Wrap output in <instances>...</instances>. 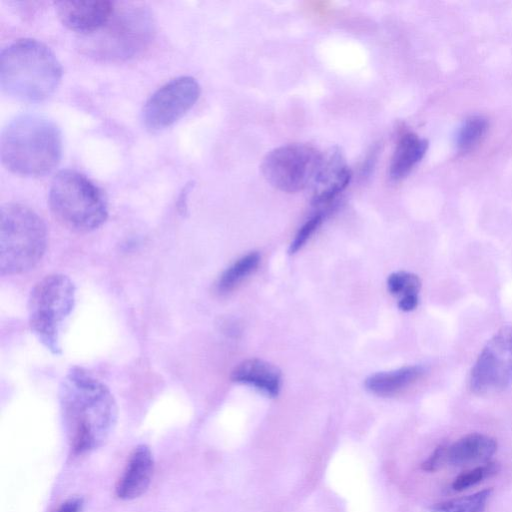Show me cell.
Listing matches in <instances>:
<instances>
[{"label": "cell", "instance_id": "5b68a950", "mask_svg": "<svg viewBox=\"0 0 512 512\" xmlns=\"http://www.w3.org/2000/svg\"><path fill=\"white\" fill-rule=\"evenodd\" d=\"M48 233L43 219L31 208L9 203L0 212V273L19 275L43 258Z\"/></svg>", "mask_w": 512, "mask_h": 512}, {"label": "cell", "instance_id": "8fae6325", "mask_svg": "<svg viewBox=\"0 0 512 512\" xmlns=\"http://www.w3.org/2000/svg\"><path fill=\"white\" fill-rule=\"evenodd\" d=\"M56 13L69 29L82 35L99 29L112 14L115 3L105 0L57 1Z\"/></svg>", "mask_w": 512, "mask_h": 512}, {"label": "cell", "instance_id": "277c9868", "mask_svg": "<svg viewBox=\"0 0 512 512\" xmlns=\"http://www.w3.org/2000/svg\"><path fill=\"white\" fill-rule=\"evenodd\" d=\"M154 32L153 17L147 8L115 3L112 14L99 29L82 35L80 48L100 60H127L150 44Z\"/></svg>", "mask_w": 512, "mask_h": 512}, {"label": "cell", "instance_id": "e0dca14e", "mask_svg": "<svg viewBox=\"0 0 512 512\" xmlns=\"http://www.w3.org/2000/svg\"><path fill=\"white\" fill-rule=\"evenodd\" d=\"M423 373L424 368L419 365L405 366L389 372H379L365 380V387L378 396H391L415 383Z\"/></svg>", "mask_w": 512, "mask_h": 512}, {"label": "cell", "instance_id": "9a60e30c", "mask_svg": "<svg viewBox=\"0 0 512 512\" xmlns=\"http://www.w3.org/2000/svg\"><path fill=\"white\" fill-rule=\"evenodd\" d=\"M231 380L247 384L271 397L278 395L281 384L280 370L261 359H247L237 365L231 372Z\"/></svg>", "mask_w": 512, "mask_h": 512}, {"label": "cell", "instance_id": "9c48e42d", "mask_svg": "<svg viewBox=\"0 0 512 512\" xmlns=\"http://www.w3.org/2000/svg\"><path fill=\"white\" fill-rule=\"evenodd\" d=\"M477 395H492L512 385V326L498 330L478 355L470 373Z\"/></svg>", "mask_w": 512, "mask_h": 512}, {"label": "cell", "instance_id": "d6986e66", "mask_svg": "<svg viewBox=\"0 0 512 512\" xmlns=\"http://www.w3.org/2000/svg\"><path fill=\"white\" fill-rule=\"evenodd\" d=\"M492 489H484L465 497L436 504L431 512H484Z\"/></svg>", "mask_w": 512, "mask_h": 512}, {"label": "cell", "instance_id": "5bb4252c", "mask_svg": "<svg viewBox=\"0 0 512 512\" xmlns=\"http://www.w3.org/2000/svg\"><path fill=\"white\" fill-rule=\"evenodd\" d=\"M352 174L345 165L341 155L334 152L324 165L314 184L313 205H327L331 203L349 184Z\"/></svg>", "mask_w": 512, "mask_h": 512}, {"label": "cell", "instance_id": "52a82bcc", "mask_svg": "<svg viewBox=\"0 0 512 512\" xmlns=\"http://www.w3.org/2000/svg\"><path fill=\"white\" fill-rule=\"evenodd\" d=\"M72 280L59 273L46 275L32 288L28 299L29 326L38 340L53 354L61 351L60 332L75 306Z\"/></svg>", "mask_w": 512, "mask_h": 512}, {"label": "cell", "instance_id": "2e32d148", "mask_svg": "<svg viewBox=\"0 0 512 512\" xmlns=\"http://www.w3.org/2000/svg\"><path fill=\"white\" fill-rule=\"evenodd\" d=\"M428 142L413 132H403L393 153L389 176L394 181L405 178L423 158Z\"/></svg>", "mask_w": 512, "mask_h": 512}, {"label": "cell", "instance_id": "7a4b0ae2", "mask_svg": "<svg viewBox=\"0 0 512 512\" xmlns=\"http://www.w3.org/2000/svg\"><path fill=\"white\" fill-rule=\"evenodd\" d=\"M1 159L11 172L38 177L50 173L62 156V136L57 125L45 116L22 114L4 128Z\"/></svg>", "mask_w": 512, "mask_h": 512}, {"label": "cell", "instance_id": "ac0fdd59", "mask_svg": "<svg viewBox=\"0 0 512 512\" xmlns=\"http://www.w3.org/2000/svg\"><path fill=\"white\" fill-rule=\"evenodd\" d=\"M260 262V256L257 252H251L241 257L227 268L220 276L217 282L219 293H227L233 290L248 275L253 273Z\"/></svg>", "mask_w": 512, "mask_h": 512}, {"label": "cell", "instance_id": "7c38bea8", "mask_svg": "<svg viewBox=\"0 0 512 512\" xmlns=\"http://www.w3.org/2000/svg\"><path fill=\"white\" fill-rule=\"evenodd\" d=\"M153 471L154 460L150 449L146 445L137 446L117 482L116 495L123 500L140 497L149 488Z\"/></svg>", "mask_w": 512, "mask_h": 512}, {"label": "cell", "instance_id": "d4e9b609", "mask_svg": "<svg viewBox=\"0 0 512 512\" xmlns=\"http://www.w3.org/2000/svg\"><path fill=\"white\" fill-rule=\"evenodd\" d=\"M82 508V500L79 498H71L64 503L55 512H80Z\"/></svg>", "mask_w": 512, "mask_h": 512}, {"label": "cell", "instance_id": "ba28073f", "mask_svg": "<svg viewBox=\"0 0 512 512\" xmlns=\"http://www.w3.org/2000/svg\"><path fill=\"white\" fill-rule=\"evenodd\" d=\"M325 157L306 144H287L274 148L263 159L262 174L274 188L296 193L314 186Z\"/></svg>", "mask_w": 512, "mask_h": 512}, {"label": "cell", "instance_id": "ffe728a7", "mask_svg": "<svg viewBox=\"0 0 512 512\" xmlns=\"http://www.w3.org/2000/svg\"><path fill=\"white\" fill-rule=\"evenodd\" d=\"M487 130V121L480 116L465 120L458 133L457 145L461 151H468L479 143Z\"/></svg>", "mask_w": 512, "mask_h": 512}, {"label": "cell", "instance_id": "4fadbf2b", "mask_svg": "<svg viewBox=\"0 0 512 512\" xmlns=\"http://www.w3.org/2000/svg\"><path fill=\"white\" fill-rule=\"evenodd\" d=\"M496 450L497 442L494 438L481 433H471L446 445V464L463 467L487 463Z\"/></svg>", "mask_w": 512, "mask_h": 512}, {"label": "cell", "instance_id": "cb8c5ba5", "mask_svg": "<svg viewBox=\"0 0 512 512\" xmlns=\"http://www.w3.org/2000/svg\"><path fill=\"white\" fill-rule=\"evenodd\" d=\"M446 444L439 445L433 453L422 463V469L434 472L446 464Z\"/></svg>", "mask_w": 512, "mask_h": 512}, {"label": "cell", "instance_id": "7402d4cb", "mask_svg": "<svg viewBox=\"0 0 512 512\" xmlns=\"http://www.w3.org/2000/svg\"><path fill=\"white\" fill-rule=\"evenodd\" d=\"M498 469L499 467L496 463H484L457 476L452 483V488L455 491H463L476 485L485 478L493 476L497 473Z\"/></svg>", "mask_w": 512, "mask_h": 512}, {"label": "cell", "instance_id": "3957f363", "mask_svg": "<svg viewBox=\"0 0 512 512\" xmlns=\"http://www.w3.org/2000/svg\"><path fill=\"white\" fill-rule=\"evenodd\" d=\"M62 67L53 51L31 38L14 41L0 54V86L15 99L39 102L57 89Z\"/></svg>", "mask_w": 512, "mask_h": 512}, {"label": "cell", "instance_id": "603a6c76", "mask_svg": "<svg viewBox=\"0 0 512 512\" xmlns=\"http://www.w3.org/2000/svg\"><path fill=\"white\" fill-rule=\"evenodd\" d=\"M322 221L323 215L321 213L316 214L310 218L295 235V238L290 245L289 253H296L310 238L314 231L320 226Z\"/></svg>", "mask_w": 512, "mask_h": 512}, {"label": "cell", "instance_id": "44dd1931", "mask_svg": "<svg viewBox=\"0 0 512 512\" xmlns=\"http://www.w3.org/2000/svg\"><path fill=\"white\" fill-rule=\"evenodd\" d=\"M387 286L392 295L402 299L409 296H418L421 282L417 275L410 272L399 271L389 275Z\"/></svg>", "mask_w": 512, "mask_h": 512}, {"label": "cell", "instance_id": "30bf717a", "mask_svg": "<svg viewBox=\"0 0 512 512\" xmlns=\"http://www.w3.org/2000/svg\"><path fill=\"white\" fill-rule=\"evenodd\" d=\"M200 86L191 76L174 78L159 87L142 110L145 127L159 131L178 121L198 100Z\"/></svg>", "mask_w": 512, "mask_h": 512}, {"label": "cell", "instance_id": "8992f818", "mask_svg": "<svg viewBox=\"0 0 512 512\" xmlns=\"http://www.w3.org/2000/svg\"><path fill=\"white\" fill-rule=\"evenodd\" d=\"M49 206L63 226L79 233L99 228L108 217L102 190L82 173L70 169L58 172L53 178Z\"/></svg>", "mask_w": 512, "mask_h": 512}, {"label": "cell", "instance_id": "6da1fadb", "mask_svg": "<svg viewBox=\"0 0 512 512\" xmlns=\"http://www.w3.org/2000/svg\"><path fill=\"white\" fill-rule=\"evenodd\" d=\"M64 426L74 455L100 447L117 420V406L109 388L80 367L66 374L59 388Z\"/></svg>", "mask_w": 512, "mask_h": 512}]
</instances>
